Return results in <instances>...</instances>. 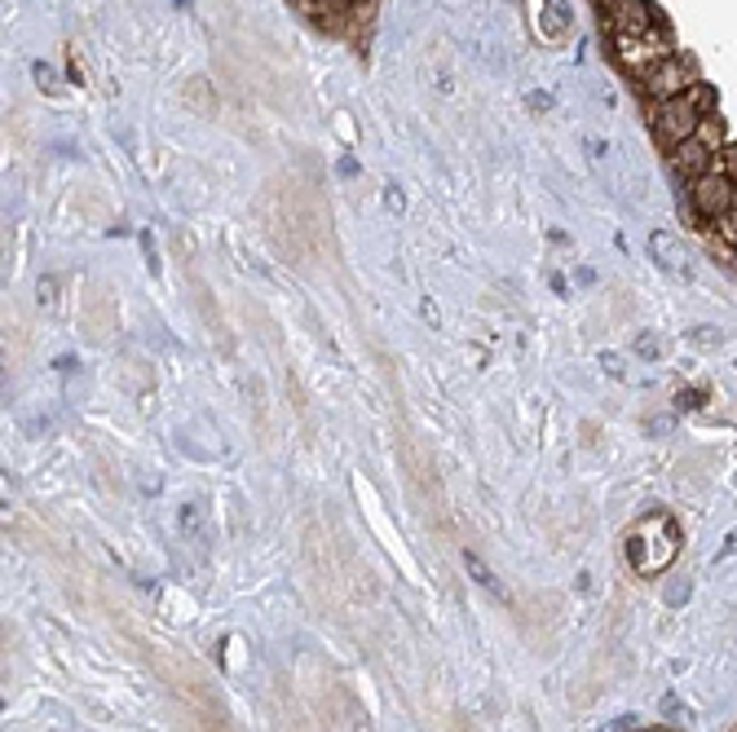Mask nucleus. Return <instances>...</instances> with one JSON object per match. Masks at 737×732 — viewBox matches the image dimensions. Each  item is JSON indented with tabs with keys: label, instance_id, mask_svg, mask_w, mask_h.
<instances>
[{
	"label": "nucleus",
	"instance_id": "obj_1",
	"mask_svg": "<svg viewBox=\"0 0 737 732\" xmlns=\"http://www.w3.org/2000/svg\"><path fill=\"white\" fill-rule=\"evenodd\" d=\"M711 111H715V89L698 79V85H689L680 98L649 102V128H653V137H659L663 150H672V146L689 141Z\"/></svg>",
	"mask_w": 737,
	"mask_h": 732
},
{
	"label": "nucleus",
	"instance_id": "obj_2",
	"mask_svg": "<svg viewBox=\"0 0 737 732\" xmlns=\"http://www.w3.org/2000/svg\"><path fill=\"white\" fill-rule=\"evenodd\" d=\"M676 53V40H672V27L663 23V27H653V32H644V36H614V58H618V66L636 79H640L659 66V62H667Z\"/></svg>",
	"mask_w": 737,
	"mask_h": 732
},
{
	"label": "nucleus",
	"instance_id": "obj_3",
	"mask_svg": "<svg viewBox=\"0 0 737 732\" xmlns=\"http://www.w3.org/2000/svg\"><path fill=\"white\" fill-rule=\"evenodd\" d=\"M689 85H698V62L689 53H672L667 62L653 66L636 89H640L644 102H667V98H680Z\"/></svg>",
	"mask_w": 737,
	"mask_h": 732
},
{
	"label": "nucleus",
	"instance_id": "obj_4",
	"mask_svg": "<svg viewBox=\"0 0 737 732\" xmlns=\"http://www.w3.org/2000/svg\"><path fill=\"white\" fill-rule=\"evenodd\" d=\"M676 547H680V534H676V525H672L663 538H649V525H644V521L631 530V543H627V551H631V564H636V574H663V569L672 564V556H676Z\"/></svg>",
	"mask_w": 737,
	"mask_h": 732
},
{
	"label": "nucleus",
	"instance_id": "obj_5",
	"mask_svg": "<svg viewBox=\"0 0 737 732\" xmlns=\"http://www.w3.org/2000/svg\"><path fill=\"white\" fill-rule=\"evenodd\" d=\"M733 190H737V182H728L720 173H707V177L689 182V212L698 221H720L733 208Z\"/></svg>",
	"mask_w": 737,
	"mask_h": 732
},
{
	"label": "nucleus",
	"instance_id": "obj_6",
	"mask_svg": "<svg viewBox=\"0 0 737 732\" xmlns=\"http://www.w3.org/2000/svg\"><path fill=\"white\" fill-rule=\"evenodd\" d=\"M605 18H610L614 36H644V32H653V27L667 23L653 0H614V5L605 10Z\"/></svg>",
	"mask_w": 737,
	"mask_h": 732
},
{
	"label": "nucleus",
	"instance_id": "obj_7",
	"mask_svg": "<svg viewBox=\"0 0 737 732\" xmlns=\"http://www.w3.org/2000/svg\"><path fill=\"white\" fill-rule=\"evenodd\" d=\"M667 154H672V169H676L685 182H698V177H707V173H711V159H715V154H711V150H707L698 137H689V141L672 146Z\"/></svg>",
	"mask_w": 737,
	"mask_h": 732
},
{
	"label": "nucleus",
	"instance_id": "obj_8",
	"mask_svg": "<svg viewBox=\"0 0 737 732\" xmlns=\"http://www.w3.org/2000/svg\"><path fill=\"white\" fill-rule=\"evenodd\" d=\"M693 137H698V141H702V146H707L711 154H720V150L728 146V137H724V120H720L715 111H711V115H707V120L698 124V133H693Z\"/></svg>",
	"mask_w": 737,
	"mask_h": 732
},
{
	"label": "nucleus",
	"instance_id": "obj_9",
	"mask_svg": "<svg viewBox=\"0 0 737 732\" xmlns=\"http://www.w3.org/2000/svg\"><path fill=\"white\" fill-rule=\"evenodd\" d=\"M711 173H720V177H728V182H737V146L728 141L715 159H711Z\"/></svg>",
	"mask_w": 737,
	"mask_h": 732
},
{
	"label": "nucleus",
	"instance_id": "obj_10",
	"mask_svg": "<svg viewBox=\"0 0 737 732\" xmlns=\"http://www.w3.org/2000/svg\"><path fill=\"white\" fill-rule=\"evenodd\" d=\"M464 564L472 569V579H477V583H481L486 592H500V583H495V574H490V569L481 564V556H477V551H464Z\"/></svg>",
	"mask_w": 737,
	"mask_h": 732
},
{
	"label": "nucleus",
	"instance_id": "obj_11",
	"mask_svg": "<svg viewBox=\"0 0 737 732\" xmlns=\"http://www.w3.org/2000/svg\"><path fill=\"white\" fill-rule=\"evenodd\" d=\"M715 225V238L720 243H728V248H737V208H728L720 221H711Z\"/></svg>",
	"mask_w": 737,
	"mask_h": 732
},
{
	"label": "nucleus",
	"instance_id": "obj_12",
	"mask_svg": "<svg viewBox=\"0 0 737 732\" xmlns=\"http://www.w3.org/2000/svg\"><path fill=\"white\" fill-rule=\"evenodd\" d=\"M636 353H644V358H659V340H649V336H640V340H636Z\"/></svg>",
	"mask_w": 737,
	"mask_h": 732
},
{
	"label": "nucleus",
	"instance_id": "obj_13",
	"mask_svg": "<svg viewBox=\"0 0 737 732\" xmlns=\"http://www.w3.org/2000/svg\"><path fill=\"white\" fill-rule=\"evenodd\" d=\"M676 401H680V406H685V411H693V406H702V393H680V397H676Z\"/></svg>",
	"mask_w": 737,
	"mask_h": 732
},
{
	"label": "nucleus",
	"instance_id": "obj_14",
	"mask_svg": "<svg viewBox=\"0 0 737 732\" xmlns=\"http://www.w3.org/2000/svg\"><path fill=\"white\" fill-rule=\"evenodd\" d=\"M601 5H605V10H610V5H614V0H601Z\"/></svg>",
	"mask_w": 737,
	"mask_h": 732
},
{
	"label": "nucleus",
	"instance_id": "obj_15",
	"mask_svg": "<svg viewBox=\"0 0 737 732\" xmlns=\"http://www.w3.org/2000/svg\"><path fill=\"white\" fill-rule=\"evenodd\" d=\"M733 208H737V190H733Z\"/></svg>",
	"mask_w": 737,
	"mask_h": 732
},
{
	"label": "nucleus",
	"instance_id": "obj_16",
	"mask_svg": "<svg viewBox=\"0 0 737 732\" xmlns=\"http://www.w3.org/2000/svg\"><path fill=\"white\" fill-rule=\"evenodd\" d=\"M354 5H358V0H354Z\"/></svg>",
	"mask_w": 737,
	"mask_h": 732
}]
</instances>
